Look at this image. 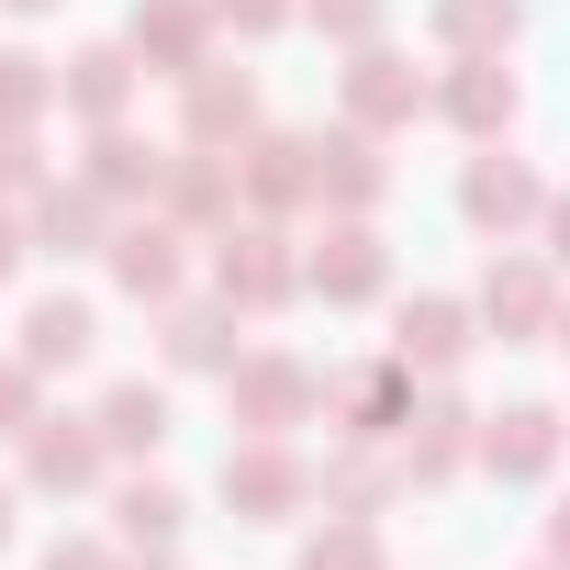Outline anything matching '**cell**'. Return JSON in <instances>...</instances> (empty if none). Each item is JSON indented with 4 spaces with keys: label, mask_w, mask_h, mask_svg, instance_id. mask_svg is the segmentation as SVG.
<instances>
[{
    "label": "cell",
    "mask_w": 570,
    "mask_h": 570,
    "mask_svg": "<svg viewBox=\"0 0 570 570\" xmlns=\"http://www.w3.org/2000/svg\"><path fill=\"white\" fill-rule=\"evenodd\" d=\"M0 537H12V492H0Z\"/></svg>",
    "instance_id": "obj_39"
},
{
    "label": "cell",
    "mask_w": 570,
    "mask_h": 570,
    "mask_svg": "<svg viewBox=\"0 0 570 570\" xmlns=\"http://www.w3.org/2000/svg\"><path fill=\"white\" fill-rule=\"evenodd\" d=\"M213 292H224L235 314H279V303L303 292V257L279 246L268 224H224V235H213Z\"/></svg>",
    "instance_id": "obj_1"
},
{
    "label": "cell",
    "mask_w": 570,
    "mask_h": 570,
    "mask_svg": "<svg viewBox=\"0 0 570 570\" xmlns=\"http://www.w3.org/2000/svg\"><path fill=\"white\" fill-rule=\"evenodd\" d=\"M246 202H268V213L325 202V146H314V135H257V146H246Z\"/></svg>",
    "instance_id": "obj_15"
},
{
    "label": "cell",
    "mask_w": 570,
    "mask_h": 570,
    "mask_svg": "<svg viewBox=\"0 0 570 570\" xmlns=\"http://www.w3.org/2000/svg\"><path fill=\"white\" fill-rule=\"evenodd\" d=\"M57 101H68L79 124H124V101H135V46H90V57H68V68H57Z\"/></svg>",
    "instance_id": "obj_18"
},
{
    "label": "cell",
    "mask_w": 570,
    "mask_h": 570,
    "mask_svg": "<svg viewBox=\"0 0 570 570\" xmlns=\"http://www.w3.org/2000/svg\"><path fill=\"white\" fill-rule=\"evenodd\" d=\"M168 314V370H235L246 358V314L213 292V303H157Z\"/></svg>",
    "instance_id": "obj_16"
},
{
    "label": "cell",
    "mask_w": 570,
    "mask_h": 570,
    "mask_svg": "<svg viewBox=\"0 0 570 570\" xmlns=\"http://www.w3.org/2000/svg\"><path fill=\"white\" fill-rule=\"evenodd\" d=\"M425 101H436V90H425L403 57H381V46H358V57H347V124H358V135H403Z\"/></svg>",
    "instance_id": "obj_6"
},
{
    "label": "cell",
    "mask_w": 570,
    "mask_h": 570,
    "mask_svg": "<svg viewBox=\"0 0 570 570\" xmlns=\"http://www.w3.org/2000/svg\"><path fill=\"white\" fill-rule=\"evenodd\" d=\"M168 157H179V146H135L124 124H90V168H79V179H90L101 202H135V190L157 202V190H168Z\"/></svg>",
    "instance_id": "obj_17"
},
{
    "label": "cell",
    "mask_w": 570,
    "mask_h": 570,
    "mask_svg": "<svg viewBox=\"0 0 570 570\" xmlns=\"http://www.w3.org/2000/svg\"><path fill=\"white\" fill-rule=\"evenodd\" d=\"M35 570H124V559H112V548H101V537H68V548H46V559H35Z\"/></svg>",
    "instance_id": "obj_35"
},
{
    "label": "cell",
    "mask_w": 570,
    "mask_h": 570,
    "mask_svg": "<svg viewBox=\"0 0 570 570\" xmlns=\"http://www.w3.org/2000/svg\"><path fill=\"white\" fill-rule=\"evenodd\" d=\"M135 57H146L157 79L213 68V0H135Z\"/></svg>",
    "instance_id": "obj_9"
},
{
    "label": "cell",
    "mask_w": 570,
    "mask_h": 570,
    "mask_svg": "<svg viewBox=\"0 0 570 570\" xmlns=\"http://www.w3.org/2000/svg\"><path fill=\"white\" fill-rule=\"evenodd\" d=\"M213 23H235V35H279V23H292V0H213Z\"/></svg>",
    "instance_id": "obj_33"
},
{
    "label": "cell",
    "mask_w": 570,
    "mask_h": 570,
    "mask_svg": "<svg viewBox=\"0 0 570 570\" xmlns=\"http://www.w3.org/2000/svg\"><path fill=\"white\" fill-rule=\"evenodd\" d=\"M35 381H46L35 358H0V436H23V425H35Z\"/></svg>",
    "instance_id": "obj_32"
},
{
    "label": "cell",
    "mask_w": 570,
    "mask_h": 570,
    "mask_svg": "<svg viewBox=\"0 0 570 570\" xmlns=\"http://www.w3.org/2000/svg\"><path fill=\"white\" fill-rule=\"evenodd\" d=\"M325 414H336L347 436H403V425H414V370H403V358H381V370H347V381L325 392Z\"/></svg>",
    "instance_id": "obj_13"
},
{
    "label": "cell",
    "mask_w": 570,
    "mask_h": 570,
    "mask_svg": "<svg viewBox=\"0 0 570 570\" xmlns=\"http://www.w3.org/2000/svg\"><path fill=\"white\" fill-rule=\"evenodd\" d=\"M224 403H235L246 436H292V425L325 403V381H314L303 358H235V370H224Z\"/></svg>",
    "instance_id": "obj_2"
},
{
    "label": "cell",
    "mask_w": 570,
    "mask_h": 570,
    "mask_svg": "<svg viewBox=\"0 0 570 570\" xmlns=\"http://www.w3.org/2000/svg\"><path fill=\"white\" fill-rule=\"evenodd\" d=\"M559 448H570V425H559L548 403H514V414L481 425V470H492V481H548Z\"/></svg>",
    "instance_id": "obj_11"
},
{
    "label": "cell",
    "mask_w": 570,
    "mask_h": 570,
    "mask_svg": "<svg viewBox=\"0 0 570 570\" xmlns=\"http://www.w3.org/2000/svg\"><path fill=\"white\" fill-rule=\"evenodd\" d=\"M559 347H570V303H559Z\"/></svg>",
    "instance_id": "obj_41"
},
{
    "label": "cell",
    "mask_w": 570,
    "mask_h": 570,
    "mask_svg": "<svg viewBox=\"0 0 570 570\" xmlns=\"http://www.w3.org/2000/svg\"><path fill=\"white\" fill-rule=\"evenodd\" d=\"M57 112V68L23 57V46H0V124H46Z\"/></svg>",
    "instance_id": "obj_28"
},
{
    "label": "cell",
    "mask_w": 570,
    "mask_h": 570,
    "mask_svg": "<svg viewBox=\"0 0 570 570\" xmlns=\"http://www.w3.org/2000/svg\"><path fill=\"white\" fill-rule=\"evenodd\" d=\"M303 570H381V537H370V514H336L325 537H303Z\"/></svg>",
    "instance_id": "obj_30"
},
{
    "label": "cell",
    "mask_w": 570,
    "mask_h": 570,
    "mask_svg": "<svg viewBox=\"0 0 570 570\" xmlns=\"http://www.w3.org/2000/svg\"><path fill=\"white\" fill-rule=\"evenodd\" d=\"M12 12H57V0H12Z\"/></svg>",
    "instance_id": "obj_40"
},
{
    "label": "cell",
    "mask_w": 570,
    "mask_h": 570,
    "mask_svg": "<svg viewBox=\"0 0 570 570\" xmlns=\"http://www.w3.org/2000/svg\"><path fill=\"white\" fill-rule=\"evenodd\" d=\"M548 548H559V559H570V503H559V514H548Z\"/></svg>",
    "instance_id": "obj_38"
},
{
    "label": "cell",
    "mask_w": 570,
    "mask_h": 570,
    "mask_svg": "<svg viewBox=\"0 0 570 570\" xmlns=\"http://www.w3.org/2000/svg\"><path fill=\"white\" fill-rule=\"evenodd\" d=\"M179 514H190V503H179L168 481H124V492H112V537H124V548H168Z\"/></svg>",
    "instance_id": "obj_27"
},
{
    "label": "cell",
    "mask_w": 570,
    "mask_h": 570,
    "mask_svg": "<svg viewBox=\"0 0 570 570\" xmlns=\"http://www.w3.org/2000/svg\"><path fill=\"white\" fill-rule=\"evenodd\" d=\"M90 347H101V314H90L79 292H46V303L23 314V347H12V358H35V370H79Z\"/></svg>",
    "instance_id": "obj_20"
},
{
    "label": "cell",
    "mask_w": 570,
    "mask_h": 570,
    "mask_svg": "<svg viewBox=\"0 0 570 570\" xmlns=\"http://www.w3.org/2000/svg\"><path fill=\"white\" fill-rule=\"evenodd\" d=\"M157 202H168L179 224H224V213H235V157H213V146H179Z\"/></svg>",
    "instance_id": "obj_23"
},
{
    "label": "cell",
    "mask_w": 570,
    "mask_h": 570,
    "mask_svg": "<svg viewBox=\"0 0 570 570\" xmlns=\"http://www.w3.org/2000/svg\"><path fill=\"white\" fill-rule=\"evenodd\" d=\"M314 146H325V202H336V213H370V202L392 190L381 135H358V124H347V135H314Z\"/></svg>",
    "instance_id": "obj_24"
},
{
    "label": "cell",
    "mask_w": 570,
    "mask_h": 570,
    "mask_svg": "<svg viewBox=\"0 0 570 570\" xmlns=\"http://www.w3.org/2000/svg\"><path fill=\"white\" fill-rule=\"evenodd\" d=\"M101 459H112V448H101L90 414H35V425H23V481H46V492H90Z\"/></svg>",
    "instance_id": "obj_8"
},
{
    "label": "cell",
    "mask_w": 570,
    "mask_h": 570,
    "mask_svg": "<svg viewBox=\"0 0 570 570\" xmlns=\"http://www.w3.org/2000/svg\"><path fill=\"white\" fill-rule=\"evenodd\" d=\"M381 492H392V470H381L370 448H336V459H325V503H336V514H370Z\"/></svg>",
    "instance_id": "obj_29"
},
{
    "label": "cell",
    "mask_w": 570,
    "mask_h": 570,
    "mask_svg": "<svg viewBox=\"0 0 570 570\" xmlns=\"http://www.w3.org/2000/svg\"><path fill=\"white\" fill-rule=\"evenodd\" d=\"M101 257H112V279L135 303H179V224H124Z\"/></svg>",
    "instance_id": "obj_22"
},
{
    "label": "cell",
    "mask_w": 570,
    "mask_h": 570,
    "mask_svg": "<svg viewBox=\"0 0 570 570\" xmlns=\"http://www.w3.org/2000/svg\"><path fill=\"white\" fill-rule=\"evenodd\" d=\"M436 35H448L459 57H503V46L525 35V12H514V0H436Z\"/></svg>",
    "instance_id": "obj_26"
},
{
    "label": "cell",
    "mask_w": 570,
    "mask_h": 570,
    "mask_svg": "<svg viewBox=\"0 0 570 570\" xmlns=\"http://www.w3.org/2000/svg\"><path fill=\"white\" fill-rule=\"evenodd\" d=\"M470 459H481V414H470V403H425V414L403 425V481L436 492V481H459Z\"/></svg>",
    "instance_id": "obj_14"
},
{
    "label": "cell",
    "mask_w": 570,
    "mask_h": 570,
    "mask_svg": "<svg viewBox=\"0 0 570 570\" xmlns=\"http://www.w3.org/2000/svg\"><path fill=\"white\" fill-rule=\"evenodd\" d=\"M257 135V79L246 68H190L179 79V146H235Z\"/></svg>",
    "instance_id": "obj_7"
},
{
    "label": "cell",
    "mask_w": 570,
    "mask_h": 570,
    "mask_svg": "<svg viewBox=\"0 0 570 570\" xmlns=\"http://www.w3.org/2000/svg\"><path fill=\"white\" fill-rule=\"evenodd\" d=\"M537 570H570V559H559V548H548V559H537Z\"/></svg>",
    "instance_id": "obj_42"
},
{
    "label": "cell",
    "mask_w": 570,
    "mask_h": 570,
    "mask_svg": "<svg viewBox=\"0 0 570 570\" xmlns=\"http://www.w3.org/2000/svg\"><path fill=\"white\" fill-rule=\"evenodd\" d=\"M303 492H314V470L279 448V436H246V448L224 459V503H235L246 525H292V514H303Z\"/></svg>",
    "instance_id": "obj_4"
},
{
    "label": "cell",
    "mask_w": 570,
    "mask_h": 570,
    "mask_svg": "<svg viewBox=\"0 0 570 570\" xmlns=\"http://www.w3.org/2000/svg\"><path fill=\"white\" fill-rule=\"evenodd\" d=\"M548 257L570 268V190H548Z\"/></svg>",
    "instance_id": "obj_36"
},
{
    "label": "cell",
    "mask_w": 570,
    "mask_h": 570,
    "mask_svg": "<svg viewBox=\"0 0 570 570\" xmlns=\"http://www.w3.org/2000/svg\"><path fill=\"white\" fill-rule=\"evenodd\" d=\"M459 213H470L481 235H514V224H548V179H537L525 157L481 146V157H470V179H459Z\"/></svg>",
    "instance_id": "obj_5"
},
{
    "label": "cell",
    "mask_w": 570,
    "mask_h": 570,
    "mask_svg": "<svg viewBox=\"0 0 570 570\" xmlns=\"http://www.w3.org/2000/svg\"><path fill=\"white\" fill-rule=\"evenodd\" d=\"M35 246H57V257H90V246H112V224H101V190H90V179L46 190V202H35Z\"/></svg>",
    "instance_id": "obj_25"
},
{
    "label": "cell",
    "mask_w": 570,
    "mask_h": 570,
    "mask_svg": "<svg viewBox=\"0 0 570 570\" xmlns=\"http://www.w3.org/2000/svg\"><path fill=\"white\" fill-rule=\"evenodd\" d=\"M481 325H503V336H559V279H548L537 257H492V268H481Z\"/></svg>",
    "instance_id": "obj_12"
},
{
    "label": "cell",
    "mask_w": 570,
    "mask_h": 570,
    "mask_svg": "<svg viewBox=\"0 0 570 570\" xmlns=\"http://www.w3.org/2000/svg\"><path fill=\"white\" fill-rule=\"evenodd\" d=\"M157 570H168V559H157Z\"/></svg>",
    "instance_id": "obj_43"
},
{
    "label": "cell",
    "mask_w": 570,
    "mask_h": 570,
    "mask_svg": "<svg viewBox=\"0 0 570 570\" xmlns=\"http://www.w3.org/2000/svg\"><path fill=\"white\" fill-rule=\"evenodd\" d=\"M303 292H325V303H381V292H392V257H381L370 213H336V224L314 235V257H303Z\"/></svg>",
    "instance_id": "obj_3"
},
{
    "label": "cell",
    "mask_w": 570,
    "mask_h": 570,
    "mask_svg": "<svg viewBox=\"0 0 570 570\" xmlns=\"http://www.w3.org/2000/svg\"><path fill=\"white\" fill-rule=\"evenodd\" d=\"M514 101H525V90H514L503 57H448V79H436V112H448L459 135H481V146L514 124Z\"/></svg>",
    "instance_id": "obj_10"
},
{
    "label": "cell",
    "mask_w": 570,
    "mask_h": 570,
    "mask_svg": "<svg viewBox=\"0 0 570 570\" xmlns=\"http://www.w3.org/2000/svg\"><path fill=\"white\" fill-rule=\"evenodd\" d=\"M0 190H35V124H0Z\"/></svg>",
    "instance_id": "obj_34"
},
{
    "label": "cell",
    "mask_w": 570,
    "mask_h": 570,
    "mask_svg": "<svg viewBox=\"0 0 570 570\" xmlns=\"http://www.w3.org/2000/svg\"><path fill=\"white\" fill-rule=\"evenodd\" d=\"M12 268H23V224H12V213H0V279H12Z\"/></svg>",
    "instance_id": "obj_37"
},
{
    "label": "cell",
    "mask_w": 570,
    "mask_h": 570,
    "mask_svg": "<svg viewBox=\"0 0 570 570\" xmlns=\"http://www.w3.org/2000/svg\"><path fill=\"white\" fill-rule=\"evenodd\" d=\"M303 12H314L325 35H347V46H370V35H381V12H392V0H303Z\"/></svg>",
    "instance_id": "obj_31"
},
{
    "label": "cell",
    "mask_w": 570,
    "mask_h": 570,
    "mask_svg": "<svg viewBox=\"0 0 570 570\" xmlns=\"http://www.w3.org/2000/svg\"><path fill=\"white\" fill-rule=\"evenodd\" d=\"M392 358H403V370H459V358H470V303H448V292L403 303V325H392Z\"/></svg>",
    "instance_id": "obj_19"
},
{
    "label": "cell",
    "mask_w": 570,
    "mask_h": 570,
    "mask_svg": "<svg viewBox=\"0 0 570 570\" xmlns=\"http://www.w3.org/2000/svg\"><path fill=\"white\" fill-rule=\"evenodd\" d=\"M90 425H101L112 459H157V448H168V392H157V381H112V392L90 403Z\"/></svg>",
    "instance_id": "obj_21"
}]
</instances>
